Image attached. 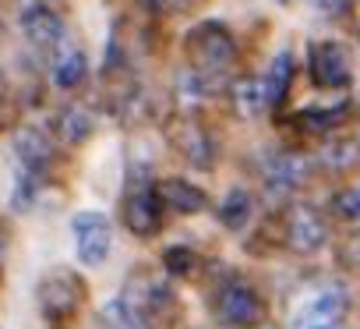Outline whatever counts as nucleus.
I'll use <instances>...</instances> for the list:
<instances>
[{
    "mask_svg": "<svg viewBox=\"0 0 360 329\" xmlns=\"http://www.w3.org/2000/svg\"><path fill=\"white\" fill-rule=\"evenodd\" d=\"M290 78H293V57L283 50L272 64H269V75H265V89H269V103L279 106L286 89H290Z\"/></svg>",
    "mask_w": 360,
    "mask_h": 329,
    "instance_id": "nucleus-18",
    "label": "nucleus"
},
{
    "mask_svg": "<svg viewBox=\"0 0 360 329\" xmlns=\"http://www.w3.org/2000/svg\"><path fill=\"white\" fill-rule=\"evenodd\" d=\"M325 237H328V227H325V220H321L318 209H311V206H293V209L286 213V244H290V252H297V255H314V252L325 244Z\"/></svg>",
    "mask_w": 360,
    "mask_h": 329,
    "instance_id": "nucleus-6",
    "label": "nucleus"
},
{
    "mask_svg": "<svg viewBox=\"0 0 360 329\" xmlns=\"http://www.w3.org/2000/svg\"><path fill=\"white\" fill-rule=\"evenodd\" d=\"M346 311V290L342 287H321L304 297V304L293 315V329H335Z\"/></svg>",
    "mask_w": 360,
    "mask_h": 329,
    "instance_id": "nucleus-5",
    "label": "nucleus"
},
{
    "mask_svg": "<svg viewBox=\"0 0 360 329\" xmlns=\"http://www.w3.org/2000/svg\"><path fill=\"white\" fill-rule=\"evenodd\" d=\"M262 174H265V188H269L272 195H286V192H293V188L304 185L307 163H304L300 156H290V152H272V156L265 159Z\"/></svg>",
    "mask_w": 360,
    "mask_h": 329,
    "instance_id": "nucleus-12",
    "label": "nucleus"
},
{
    "mask_svg": "<svg viewBox=\"0 0 360 329\" xmlns=\"http://www.w3.org/2000/svg\"><path fill=\"white\" fill-rule=\"evenodd\" d=\"M141 4H145L148 11H159V15H166V11L184 8V0H141Z\"/></svg>",
    "mask_w": 360,
    "mask_h": 329,
    "instance_id": "nucleus-23",
    "label": "nucleus"
},
{
    "mask_svg": "<svg viewBox=\"0 0 360 329\" xmlns=\"http://www.w3.org/2000/svg\"><path fill=\"white\" fill-rule=\"evenodd\" d=\"M311 78L325 89H339L349 82V57L339 43L325 39L311 46Z\"/></svg>",
    "mask_w": 360,
    "mask_h": 329,
    "instance_id": "nucleus-10",
    "label": "nucleus"
},
{
    "mask_svg": "<svg viewBox=\"0 0 360 329\" xmlns=\"http://www.w3.org/2000/svg\"><path fill=\"white\" fill-rule=\"evenodd\" d=\"M342 262L349 269H360V234H353L346 244H342Z\"/></svg>",
    "mask_w": 360,
    "mask_h": 329,
    "instance_id": "nucleus-22",
    "label": "nucleus"
},
{
    "mask_svg": "<svg viewBox=\"0 0 360 329\" xmlns=\"http://www.w3.org/2000/svg\"><path fill=\"white\" fill-rule=\"evenodd\" d=\"M155 195H159L162 209L180 213V216H195V213H202V209L209 206V195H205L198 185L184 181V178H166V181H159V185H155Z\"/></svg>",
    "mask_w": 360,
    "mask_h": 329,
    "instance_id": "nucleus-11",
    "label": "nucleus"
},
{
    "mask_svg": "<svg viewBox=\"0 0 360 329\" xmlns=\"http://www.w3.org/2000/svg\"><path fill=\"white\" fill-rule=\"evenodd\" d=\"M162 223V202L155 195V188H134L124 199V227L134 237H152Z\"/></svg>",
    "mask_w": 360,
    "mask_h": 329,
    "instance_id": "nucleus-9",
    "label": "nucleus"
},
{
    "mask_svg": "<svg viewBox=\"0 0 360 329\" xmlns=\"http://www.w3.org/2000/svg\"><path fill=\"white\" fill-rule=\"evenodd\" d=\"M15 152H18V159H22V167H25V170L39 174L46 163L53 159V142H50V135H46L43 128L25 124V128L15 135Z\"/></svg>",
    "mask_w": 360,
    "mask_h": 329,
    "instance_id": "nucleus-13",
    "label": "nucleus"
},
{
    "mask_svg": "<svg viewBox=\"0 0 360 329\" xmlns=\"http://www.w3.org/2000/svg\"><path fill=\"white\" fill-rule=\"evenodd\" d=\"M255 216V199L244 192V188H233L223 202H219V223L226 230H244Z\"/></svg>",
    "mask_w": 360,
    "mask_h": 329,
    "instance_id": "nucleus-17",
    "label": "nucleus"
},
{
    "mask_svg": "<svg viewBox=\"0 0 360 329\" xmlns=\"http://www.w3.org/2000/svg\"><path fill=\"white\" fill-rule=\"evenodd\" d=\"M216 315L233 325V329H258L265 318V301L262 294L244 283V280H230L219 294H216Z\"/></svg>",
    "mask_w": 360,
    "mask_h": 329,
    "instance_id": "nucleus-4",
    "label": "nucleus"
},
{
    "mask_svg": "<svg viewBox=\"0 0 360 329\" xmlns=\"http://www.w3.org/2000/svg\"><path fill=\"white\" fill-rule=\"evenodd\" d=\"M279 4H286V0H279Z\"/></svg>",
    "mask_w": 360,
    "mask_h": 329,
    "instance_id": "nucleus-25",
    "label": "nucleus"
},
{
    "mask_svg": "<svg viewBox=\"0 0 360 329\" xmlns=\"http://www.w3.org/2000/svg\"><path fill=\"white\" fill-rule=\"evenodd\" d=\"M169 142H173V149H176L180 156L191 159V163H198V167H209L212 156H216L212 135H209L195 117H176V120L169 124Z\"/></svg>",
    "mask_w": 360,
    "mask_h": 329,
    "instance_id": "nucleus-7",
    "label": "nucleus"
},
{
    "mask_svg": "<svg viewBox=\"0 0 360 329\" xmlns=\"http://www.w3.org/2000/svg\"><path fill=\"white\" fill-rule=\"evenodd\" d=\"M71 237H75L78 262L89 266V269L103 266L110 259V252H113V227H110V220L103 213H92V209L78 213L71 220Z\"/></svg>",
    "mask_w": 360,
    "mask_h": 329,
    "instance_id": "nucleus-3",
    "label": "nucleus"
},
{
    "mask_svg": "<svg viewBox=\"0 0 360 329\" xmlns=\"http://www.w3.org/2000/svg\"><path fill=\"white\" fill-rule=\"evenodd\" d=\"M184 50H188V61H191V71L212 89L216 82H223L237 61V43L230 36L226 25L219 22H202L188 32L184 39Z\"/></svg>",
    "mask_w": 360,
    "mask_h": 329,
    "instance_id": "nucleus-1",
    "label": "nucleus"
},
{
    "mask_svg": "<svg viewBox=\"0 0 360 329\" xmlns=\"http://www.w3.org/2000/svg\"><path fill=\"white\" fill-rule=\"evenodd\" d=\"M332 209H335V216H342V220H360V181H356V185H346L342 192H335Z\"/></svg>",
    "mask_w": 360,
    "mask_h": 329,
    "instance_id": "nucleus-20",
    "label": "nucleus"
},
{
    "mask_svg": "<svg viewBox=\"0 0 360 329\" xmlns=\"http://www.w3.org/2000/svg\"><path fill=\"white\" fill-rule=\"evenodd\" d=\"M18 25H22V36L39 50H57L64 43V18L57 11H50L46 4H29L22 11Z\"/></svg>",
    "mask_w": 360,
    "mask_h": 329,
    "instance_id": "nucleus-8",
    "label": "nucleus"
},
{
    "mask_svg": "<svg viewBox=\"0 0 360 329\" xmlns=\"http://www.w3.org/2000/svg\"><path fill=\"white\" fill-rule=\"evenodd\" d=\"M311 4H314L321 15H335V11H342L346 0H311Z\"/></svg>",
    "mask_w": 360,
    "mask_h": 329,
    "instance_id": "nucleus-24",
    "label": "nucleus"
},
{
    "mask_svg": "<svg viewBox=\"0 0 360 329\" xmlns=\"http://www.w3.org/2000/svg\"><path fill=\"white\" fill-rule=\"evenodd\" d=\"M230 99H233V110H237L240 117H258V113H265V110L272 106V103H269L265 78H240V82H233Z\"/></svg>",
    "mask_w": 360,
    "mask_h": 329,
    "instance_id": "nucleus-14",
    "label": "nucleus"
},
{
    "mask_svg": "<svg viewBox=\"0 0 360 329\" xmlns=\"http://www.w3.org/2000/svg\"><path fill=\"white\" fill-rule=\"evenodd\" d=\"M92 113L85 110V106H78V103H71V106H64V110H57V117H53V131H57V138L60 142H68V145H78V142H85L89 135H92Z\"/></svg>",
    "mask_w": 360,
    "mask_h": 329,
    "instance_id": "nucleus-15",
    "label": "nucleus"
},
{
    "mask_svg": "<svg viewBox=\"0 0 360 329\" xmlns=\"http://www.w3.org/2000/svg\"><path fill=\"white\" fill-rule=\"evenodd\" d=\"M36 297H39L43 318L60 325V322H68V318L78 315V308H82V301H85V283H82L71 269H53V273H46V276L39 280Z\"/></svg>",
    "mask_w": 360,
    "mask_h": 329,
    "instance_id": "nucleus-2",
    "label": "nucleus"
},
{
    "mask_svg": "<svg viewBox=\"0 0 360 329\" xmlns=\"http://www.w3.org/2000/svg\"><path fill=\"white\" fill-rule=\"evenodd\" d=\"M195 266H198V255L191 248H184V244H173L162 255V269L173 273V276H188V273H195Z\"/></svg>",
    "mask_w": 360,
    "mask_h": 329,
    "instance_id": "nucleus-19",
    "label": "nucleus"
},
{
    "mask_svg": "<svg viewBox=\"0 0 360 329\" xmlns=\"http://www.w3.org/2000/svg\"><path fill=\"white\" fill-rule=\"evenodd\" d=\"M353 159H356V145L353 142H335V145H328L321 152V163H325V167H332V170H346Z\"/></svg>",
    "mask_w": 360,
    "mask_h": 329,
    "instance_id": "nucleus-21",
    "label": "nucleus"
},
{
    "mask_svg": "<svg viewBox=\"0 0 360 329\" xmlns=\"http://www.w3.org/2000/svg\"><path fill=\"white\" fill-rule=\"evenodd\" d=\"M85 78H89V57H85V50L64 46L57 54V61H53V82L60 89H78Z\"/></svg>",
    "mask_w": 360,
    "mask_h": 329,
    "instance_id": "nucleus-16",
    "label": "nucleus"
}]
</instances>
